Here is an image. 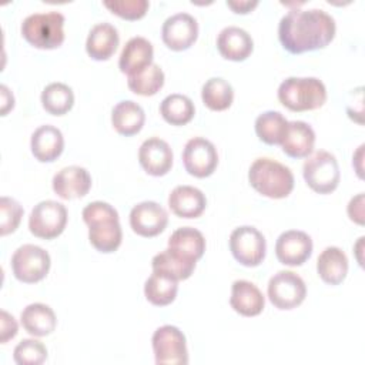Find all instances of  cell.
<instances>
[{
    "mask_svg": "<svg viewBox=\"0 0 365 365\" xmlns=\"http://www.w3.org/2000/svg\"><path fill=\"white\" fill-rule=\"evenodd\" d=\"M335 31L334 17L321 9H292L278 24L279 43L291 54L325 48Z\"/></svg>",
    "mask_w": 365,
    "mask_h": 365,
    "instance_id": "cell-1",
    "label": "cell"
},
{
    "mask_svg": "<svg viewBox=\"0 0 365 365\" xmlns=\"http://www.w3.org/2000/svg\"><path fill=\"white\" fill-rule=\"evenodd\" d=\"M83 220L88 225L90 244L100 252H114L123 240L117 210L104 201H94L84 207Z\"/></svg>",
    "mask_w": 365,
    "mask_h": 365,
    "instance_id": "cell-2",
    "label": "cell"
},
{
    "mask_svg": "<svg viewBox=\"0 0 365 365\" xmlns=\"http://www.w3.org/2000/svg\"><path fill=\"white\" fill-rule=\"evenodd\" d=\"M251 187L264 197L279 200L294 190V174L284 164L272 158H257L248 171Z\"/></svg>",
    "mask_w": 365,
    "mask_h": 365,
    "instance_id": "cell-3",
    "label": "cell"
},
{
    "mask_svg": "<svg viewBox=\"0 0 365 365\" xmlns=\"http://www.w3.org/2000/svg\"><path fill=\"white\" fill-rule=\"evenodd\" d=\"M278 100L291 111L317 110L327 101V88L317 77H288L278 87Z\"/></svg>",
    "mask_w": 365,
    "mask_h": 365,
    "instance_id": "cell-4",
    "label": "cell"
},
{
    "mask_svg": "<svg viewBox=\"0 0 365 365\" xmlns=\"http://www.w3.org/2000/svg\"><path fill=\"white\" fill-rule=\"evenodd\" d=\"M64 16L58 11L34 13L21 23V36L36 48H57L64 41Z\"/></svg>",
    "mask_w": 365,
    "mask_h": 365,
    "instance_id": "cell-5",
    "label": "cell"
},
{
    "mask_svg": "<svg viewBox=\"0 0 365 365\" xmlns=\"http://www.w3.org/2000/svg\"><path fill=\"white\" fill-rule=\"evenodd\" d=\"M302 175L307 185L318 194H331L341 181L339 165L335 155L324 150L317 151L305 160Z\"/></svg>",
    "mask_w": 365,
    "mask_h": 365,
    "instance_id": "cell-6",
    "label": "cell"
},
{
    "mask_svg": "<svg viewBox=\"0 0 365 365\" xmlns=\"http://www.w3.org/2000/svg\"><path fill=\"white\" fill-rule=\"evenodd\" d=\"M50 265L51 259L48 252L34 244L19 247L11 257L13 275L24 284L41 281L48 274Z\"/></svg>",
    "mask_w": 365,
    "mask_h": 365,
    "instance_id": "cell-7",
    "label": "cell"
},
{
    "mask_svg": "<svg viewBox=\"0 0 365 365\" xmlns=\"http://www.w3.org/2000/svg\"><path fill=\"white\" fill-rule=\"evenodd\" d=\"M67 224V208L54 200H44L34 205L29 217L30 232L43 240L58 237Z\"/></svg>",
    "mask_w": 365,
    "mask_h": 365,
    "instance_id": "cell-8",
    "label": "cell"
},
{
    "mask_svg": "<svg viewBox=\"0 0 365 365\" xmlns=\"http://www.w3.org/2000/svg\"><path fill=\"white\" fill-rule=\"evenodd\" d=\"M157 365H187L188 351L182 331L174 325L157 328L151 338Z\"/></svg>",
    "mask_w": 365,
    "mask_h": 365,
    "instance_id": "cell-9",
    "label": "cell"
},
{
    "mask_svg": "<svg viewBox=\"0 0 365 365\" xmlns=\"http://www.w3.org/2000/svg\"><path fill=\"white\" fill-rule=\"evenodd\" d=\"M268 298L278 309H294L301 305L307 297L304 279L292 271H278L268 281Z\"/></svg>",
    "mask_w": 365,
    "mask_h": 365,
    "instance_id": "cell-10",
    "label": "cell"
},
{
    "mask_svg": "<svg viewBox=\"0 0 365 365\" xmlns=\"http://www.w3.org/2000/svg\"><path fill=\"white\" fill-rule=\"evenodd\" d=\"M230 251L244 267H257L265 258L267 242L255 227L242 225L231 232Z\"/></svg>",
    "mask_w": 365,
    "mask_h": 365,
    "instance_id": "cell-11",
    "label": "cell"
},
{
    "mask_svg": "<svg viewBox=\"0 0 365 365\" xmlns=\"http://www.w3.org/2000/svg\"><path fill=\"white\" fill-rule=\"evenodd\" d=\"M182 163L190 175L197 178L210 177L218 165L217 148L210 140L194 137L184 145Z\"/></svg>",
    "mask_w": 365,
    "mask_h": 365,
    "instance_id": "cell-12",
    "label": "cell"
},
{
    "mask_svg": "<svg viewBox=\"0 0 365 365\" xmlns=\"http://www.w3.org/2000/svg\"><path fill=\"white\" fill-rule=\"evenodd\" d=\"M161 37L170 50H187L198 37V23L188 13L173 14L163 23Z\"/></svg>",
    "mask_w": 365,
    "mask_h": 365,
    "instance_id": "cell-13",
    "label": "cell"
},
{
    "mask_svg": "<svg viewBox=\"0 0 365 365\" xmlns=\"http://www.w3.org/2000/svg\"><path fill=\"white\" fill-rule=\"evenodd\" d=\"M311 237L299 230H288L282 232L275 242V255L278 261L288 267H299L312 254Z\"/></svg>",
    "mask_w": 365,
    "mask_h": 365,
    "instance_id": "cell-14",
    "label": "cell"
},
{
    "mask_svg": "<svg viewBox=\"0 0 365 365\" xmlns=\"http://www.w3.org/2000/svg\"><path fill=\"white\" fill-rule=\"evenodd\" d=\"M168 224L167 211L154 201H143L130 211V227L137 235L151 238L161 234Z\"/></svg>",
    "mask_w": 365,
    "mask_h": 365,
    "instance_id": "cell-15",
    "label": "cell"
},
{
    "mask_svg": "<svg viewBox=\"0 0 365 365\" xmlns=\"http://www.w3.org/2000/svg\"><path fill=\"white\" fill-rule=\"evenodd\" d=\"M173 150L167 141L151 137L143 141L138 150V161L143 170L154 177L165 175L173 167Z\"/></svg>",
    "mask_w": 365,
    "mask_h": 365,
    "instance_id": "cell-16",
    "label": "cell"
},
{
    "mask_svg": "<svg viewBox=\"0 0 365 365\" xmlns=\"http://www.w3.org/2000/svg\"><path fill=\"white\" fill-rule=\"evenodd\" d=\"M53 190L63 200L84 197L91 188L88 171L80 165H68L57 171L53 177Z\"/></svg>",
    "mask_w": 365,
    "mask_h": 365,
    "instance_id": "cell-17",
    "label": "cell"
},
{
    "mask_svg": "<svg viewBox=\"0 0 365 365\" xmlns=\"http://www.w3.org/2000/svg\"><path fill=\"white\" fill-rule=\"evenodd\" d=\"M153 57L154 48L147 38L140 36L131 37L123 47L118 58V68L128 77L135 76L153 64Z\"/></svg>",
    "mask_w": 365,
    "mask_h": 365,
    "instance_id": "cell-18",
    "label": "cell"
},
{
    "mask_svg": "<svg viewBox=\"0 0 365 365\" xmlns=\"http://www.w3.org/2000/svg\"><path fill=\"white\" fill-rule=\"evenodd\" d=\"M217 48L227 60L244 61L252 53L254 41L244 29L228 26L220 31L217 37Z\"/></svg>",
    "mask_w": 365,
    "mask_h": 365,
    "instance_id": "cell-19",
    "label": "cell"
},
{
    "mask_svg": "<svg viewBox=\"0 0 365 365\" xmlns=\"http://www.w3.org/2000/svg\"><path fill=\"white\" fill-rule=\"evenodd\" d=\"M30 147L36 160L40 163H53L64 150V137L54 125H40L31 134Z\"/></svg>",
    "mask_w": 365,
    "mask_h": 365,
    "instance_id": "cell-20",
    "label": "cell"
},
{
    "mask_svg": "<svg viewBox=\"0 0 365 365\" xmlns=\"http://www.w3.org/2000/svg\"><path fill=\"white\" fill-rule=\"evenodd\" d=\"M231 308L242 317H257L265 307V298L259 288L247 279H237L231 287Z\"/></svg>",
    "mask_w": 365,
    "mask_h": 365,
    "instance_id": "cell-21",
    "label": "cell"
},
{
    "mask_svg": "<svg viewBox=\"0 0 365 365\" xmlns=\"http://www.w3.org/2000/svg\"><path fill=\"white\" fill-rule=\"evenodd\" d=\"M170 210L180 218H197L205 207V194L192 185H178L168 195Z\"/></svg>",
    "mask_w": 365,
    "mask_h": 365,
    "instance_id": "cell-22",
    "label": "cell"
},
{
    "mask_svg": "<svg viewBox=\"0 0 365 365\" xmlns=\"http://www.w3.org/2000/svg\"><path fill=\"white\" fill-rule=\"evenodd\" d=\"M120 43V36L117 29L110 23H98L91 27L87 40L86 51L87 54L97 61L108 60Z\"/></svg>",
    "mask_w": 365,
    "mask_h": 365,
    "instance_id": "cell-23",
    "label": "cell"
},
{
    "mask_svg": "<svg viewBox=\"0 0 365 365\" xmlns=\"http://www.w3.org/2000/svg\"><path fill=\"white\" fill-rule=\"evenodd\" d=\"M315 131L305 121H288L282 151L291 158H305L314 151Z\"/></svg>",
    "mask_w": 365,
    "mask_h": 365,
    "instance_id": "cell-24",
    "label": "cell"
},
{
    "mask_svg": "<svg viewBox=\"0 0 365 365\" xmlns=\"http://www.w3.org/2000/svg\"><path fill=\"white\" fill-rule=\"evenodd\" d=\"M145 121L143 107L131 100L117 103L111 110V124L121 135L130 137L141 131Z\"/></svg>",
    "mask_w": 365,
    "mask_h": 365,
    "instance_id": "cell-25",
    "label": "cell"
},
{
    "mask_svg": "<svg viewBox=\"0 0 365 365\" xmlns=\"http://www.w3.org/2000/svg\"><path fill=\"white\" fill-rule=\"evenodd\" d=\"M319 278L329 285H339L348 274V258L338 247H327L317 259Z\"/></svg>",
    "mask_w": 365,
    "mask_h": 365,
    "instance_id": "cell-26",
    "label": "cell"
},
{
    "mask_svg": "<svg viewBox=\"0 0 365 365\" xmlns=\"http://www.w3.org/2000/svg\"><path fill=\"white\" fill-rule=\"evenodd\" d=\"M23 328L33 336L50 335L57 327V318L54 311L41 302L27 305L20 315Z\"/></svg>",
    "mask_w": 365,
    "mask_h": 365,
    "instance_id": "cell-27",
    "label": "cell"
},
{
    "mask_svg": "<svg viewBox=\"0 0 365 365\" xmlns=\"http://www.w3.org/2000/svg\"><path fill=\"white\" fill-rule=\"evenodd\" d=\"M168 248L182 258L198 261L205 251V238L192 227H181L170 235Z\"/></svg>",
    "mask_w": 365,
    "mask_h": 365,
    "instance_id": "cell-28",
    "label": "cell"
},
{
    "mask_svg": "<svg viewBox=\"0 0 365 365\" xmlns=\"http://www.w3.org/2000/svg\"><path fill=\"white\" fill-rule=\"evenodd\" d=\"M195 262L197 261L182 258L181 255L167 248L153 257L151 267L154 272L164 274L177 281H182L191 277L195 269Z\"/></svg>",
    "mask_w": 365,
    "mask_h": 365,
    "instance_id": "cell-29",
    "label": "cell"
},
{
    "mask_svg": "<svg viewBox=\"0 0 365 365\" xmlns=\"http://www.w3.org/2000/svg\"><path fill=\"white\" fill-rule=\"evenodd\" d=\"M177 291H178L177 279L154 271L144 284V295L147 301L157 307H165L171 304L177 297Z\"/></svg>",
    "mask_w": 365,
    "mask_h": 365,
    "instance_id": "cell-30",
    "label": "cell"
},
{
    "mask_svg": "<svg viewBox=\"0 0 365 365\" xmlns=\"http://www.w3.org/2000/svg\"><path fill=\"white\" fill-rule=\"evenodd\" d=\"M160 114L171 125H184L192 120L195 107L190 97L174 93L161 101Z\"/></svg>",
    "mask_w": 365,
    "mask_h": 365,
    "instance_id": "cell-31",
    "label": "cell"
},
{
    "mask_svg": "<svg viewBox=\"0 0 365 365\" xmlns=\"http://www.w3.org/2000/svg\"><path fill=\"white\" fill-rule=\"evenodd\" d=\"M201 98L210 110L224 111L232 104L234 88L227 80L221 77H211L201 88Z\"/></svg>",
    "mask_w": 365,
    "mask_h": 365,
    "instance_id": "cell-32",
    "label": "cell"
},
{
    "mask_svg": "<svg viewBox=\"0 0 365 365\" xmlns=\"http://www.w3.org/2000/svg\"><path fill=\"white\" fill-rule=\"evenodd\" d=\"M287 127L288 121L279 111H265L255 120L257 137L268 145L281 144L285 137Z\"/></svg>",
    "mask_w": 365,
    "mask_h": 365,
    "instance_id": "cell-33",
    "label": "cell"
},
{
    "mask_svg": "<svg viewBox=\"0 0 365 365\" xmlns=\"http://www.w3.org/2000/svg\"><path fill=\"white\" fill-rule=\"evenodd\" d=\"M74 93L64 83H50L41 91V106L51 115H64L73 108Z\"/></svg>",
    "mask_w": 365,
    "mask_h": 365,
    "instance_id": "cell-34",
    "label": "cell"
},
{
    "mask_svg": "<svg viewBox=\"0 0 365 365\" xmlns=\"http://www.w3.org/2000/svg\"><path fill=\"white\" fill-rule=\"evenodd\" d=\"M164 80H165L164 71L158 64L153 63L144 71L135 76H130L127 78V86L133 93L148 97V96L157 94L163 88Z\"/></svg>",
    "mask_w": 365,
    "mask_h": 365,
    "instance_id": "cell-35",
    "label": "cell"
},
{
    "mask_svg": "<svg viewBox=\"0 0 365 365\" xmlns=\"http://www.w3.org/2000/svg\"><path fill=\"white\" fill-rule=\"evenodd\" d=\"M13 359L19 365H40L47 359V348L37 339H23L16 345Z\"/></svg>",
    "mask_w": 365,
    "mask_h": 365,
    "instance_id": "cell-36",
    "label": "cell"
},
{
    "mask_svg": "<svg viewBox=\"0 0 365 365\" xmlns=\"http://www.w3.org/2000/svg\"><path fill=\"white\" fill-rule=\"evenodd\" d=\"M0 212H1L0 234L4 237L17 230V227L21 221V217H23V207L14 198L1 197Z\"/></svg>",
    "mask_w": 365,
    "mask_h": 365,
    "instance_id": "cell-37",
    "label": "cell"
},
{
    "mask_svg": "<svg viewBox=\"0 0 365 365\" xmlns=\"http://www.w3.org/2000/svg\"><path fill=\"white\" fill-rule=\"evenodd\" d=\"M103 4L113 14L125 20H138L144 17L150 7V3L147 0H123V1L106 0Z\"/></svg>",
    "mask_w": 365,
    "mask_h": 365,
    "instance_id": "cell-38",
    "label": "cell"
},
{
    "mask_svg": "<svg viewBox=\"0 0 365 365\" xmlns=\"http://www.w3.org/2000/svg\"><path fill=\"white\" fill-rule=\"evenodd\" d=\"M17 331H19V325L14 317L6 311H1V331H0L1 344H6L9 339L14 338L17 335Z\"/></svg>",
    "mask_w": 365,
    "mask_h": 365,
    "instance_id": "cell-39",
    "label": "cell"
},
{
    "mask_svg": "<svg viewBox=\"0 0 365 365\" xmlns=\"http://www.w3.org/2000/svg\"><path fill=\"white\" fill-rule=\"evenodd\" d=\"M346 211L351 221L359 225H364V194L362 192L351 198V201L348 202Z\"/></svg>",
    "mask_w": 365,
    "mask_h": 365,
    "instance_id": "cell-40",
    "label": "cell"
},
{
    "mask_svg": "<svg viewBox=\"0 0 365 365\" xmlns=\"http://www.w3.org/2000/svg\"><path fill=\"white\" fill-rule=\"evenodd\" d=\"M227 6L237 14H247L250 11H252L257 6H258V1L257 0H237V1H227Z\"/></svg>",
    "mask_w": 365,
    "mask_h": 365,
    "instance_id": "cell-41",
    "label": "cell"
},
{
    "mask_svg": "<svg viewBox=\"0 0 365 365\" xmlns=\"http://www.w3.org/2000/svg\"><path fill=\"white\" fill-rule=\"evenodd\" d=\"M0 90H1V115H6L14 107V97L11 91L7 88V86L1 84Z\"/></svg>",
    "mask_w": 365,
    "mask_h": 365,
    "instance_id": "cell-42",
    "label": "cell"
}]
</instances>
